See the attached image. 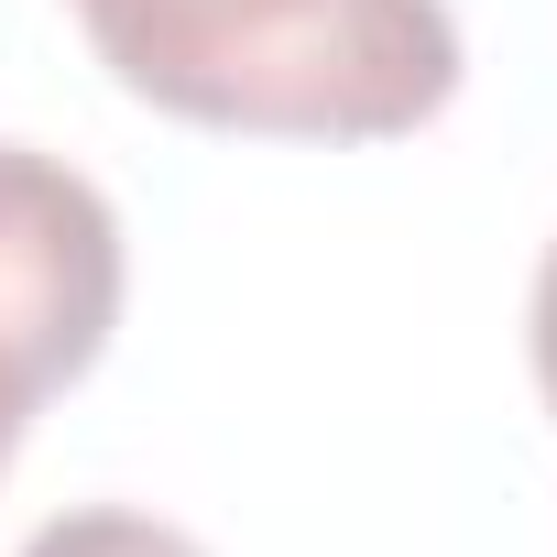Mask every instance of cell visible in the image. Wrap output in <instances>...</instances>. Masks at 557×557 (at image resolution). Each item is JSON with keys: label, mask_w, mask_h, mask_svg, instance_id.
Returning a JSON list of instances; mask_svg holds the SVG:
<instances>
[{"label": "cell", "mask_w": 557, "mask_h": 557, "mask_svg": "<svg viewBox=\"0 0 557 557\" xmlns=\"http://www.w3.org/2000/svg\"><path fill=\"white\" fill-rule=\"evenodd\" d=\"M99 66L251 143H394L459 99L448 0H66Z\"/></svg>", "instance_id": "1"}, {"label": "cell", "mask_w": 557, "mask_h": 557, "mask_svg": "<svg viewBox=\"0 0 557 557\" xmlns=\"http://www.w3.org/2000/svg\"><path fill=\"white\" fill-rule=\"evenodd\" d=\"M121 329V219L110 197L34 143H0V470L23 426L110 350Z\"/></svg>", "instance_id": "2"}, {"label": "cell", "mask_w": 557, "mask_h": 557, "mask_svg": "<svg viewBox=\"0 0 557 557\" xmlns=\"http://www.w3.org/2000/svg\"><path fill=\"white\" fill-rule=\"evenodd\" d=\"M12 557H208L186 524H164V513H132V503H77V513H55V524H34Z\"/></svg>", "instance_id": "3"}, {"label": "cell", "mask_w": 557, "mask_h": 557, "mask_svg": "<svg viewBox=\"0 0 557 557\" xmlns=\"http://www.w3.org/2000/svg\"><path fill=\"white\" fill-rule=\"evenodd\" d=\"M524 339H535V394H546V416H557V240H546V262H535V307H524Z\"/></svg>", "instance_id": "4"}]
</instances>
